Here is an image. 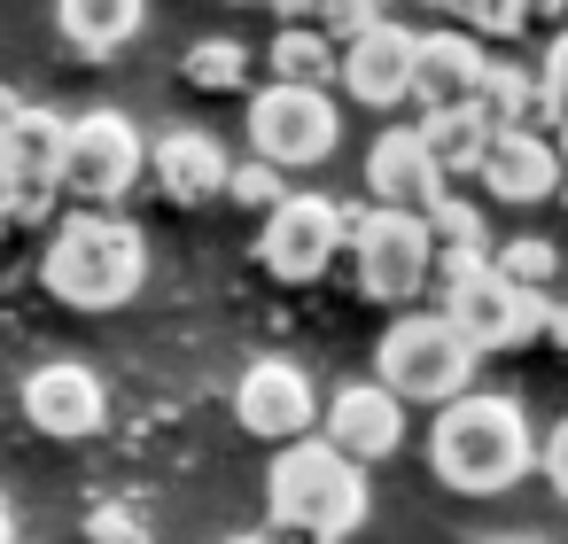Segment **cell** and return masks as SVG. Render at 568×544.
<instances>
[{"instance_id":"cell-1","label":"cell","mask_w":568,"mask_h":544,"mask_svg":"<svg viewBox=\"0 0 568 544\" xmlns=\"http://www.w3.org/2000/svg\"><path fill=\"white\" fill-rule=\"evenodd\" d=\"M428 466H436V482L459 490V497H498V490H514V482L537 466V443H529L521 404L467 389L459 404L436 412V428H428Z\"/></svg>"},{"instance_id":"cell-2","label":"cell","mask_w":568,"mask_h":544,"mask_svg":"<svg viewBox=\"0 0 568 544\" xmlns=\"http://www.w3.org/2000/svg\"><path fill=\"white\" fill-rule=\"evenodd\" d=\"M149 280V242L118 211H79L48 234L40 249V288L71 311H118Z\"/></svg>"},{"instance_id":"cell-3","label":"cell","mask_w":568,"mask_h":544,"mask_svg":"<svg viewBox=\"0 0 568 544\" xmlns=\"http://www.w3.org/2000/svg\"><path fill=\"white\" fill-rule=\"evenodd\" d=\"M265 513H273L281 544H343L366 521V474L351 459H335L320 435H304V443L273 451Z\"/></svg>"},{"instance_id":"cell-4","label":"cell","mask_w":568,"mask_h":544,"mask_svg":"<svg viewBox=\"0 0 568 544\" xmlns=\"http://www.w3.org/2000/svg\"><path fill=\"white\" fill-rule=\"evenodd\" d=\"M475 381V350L452 335L444 311H405L382 342H374V389H389L397 404H459Z\"/></svg>"},{"instance_id":"cell-5","label":"cell","mask_w":568,"mask_h":544,"mask_svg":"<svg viewBox=\"0 0 568 544\" xmlns=\"http://www.w3.org/2000/svg\"><path fill=\"white\" fill-rule=\"evenodd\" d=\"M149 172V141L125 110H87L63 133V195H79L87 211H110L133 195V179Z\"/></svg>"},{"instance_id":"cell-6","label":"cell","mask_w":568,"mask_h":544,"mask_svg":"<svg viewBox=\"0 0 568 544\" xmlns=\"http://www.w3.org/2000/svg\"><path fill=\"white\" fill-rule=\"evenodd\" d=\"M343 257H351L358 296H374V304H389V311L428 288V226H420V218L351 211V218H343Z\"/></svg>"},{"instance_id":"cell-7","label":"cell","mask_w":568,"mask_h":544,"mask_svg":"<svg viewBox=\"0 0 568 544\" xmlns=\"http://www.w3.org/2000/svg\"><path fill=\"white\" fill-rule=\"evenodd\" d=\"M335 141H343V117H335L327 94H312V86H265V94H250V148H257V164L312 172V164L335 156Z\"/></svg>"},{"instance_id":"cell-8","label":"cell","mask_w":568,"mask_h":544,"mask_svg":"<svg viewBox=\"0 0 568 544\" xmlns=\"http://www.w3.org/2000/svg\"><path fill=\"white\" fill-rule=\"evenodd\" d=\"M545 311H552V296L506 288L490 265L444 288V319H452V335H459L475 358H483V350H521V342H545Z\"/></svg>"},{"instance_id":"cell-9","label":"cell","mask_w":568,"mask_h":544,"mask_svg":"<svg viewBox=\"0 0 568 544\" xmlns=\"http://www.w3.org/2000/svg\"><path fill=\"white\" fill-rule=\"evenodd\" d=\"M63 133H71V117L32 110V102L9 125V141H0V218H9V226L40 218L63 195Z\"/></svg>"},{"instance_id":"cell-10","label":"cell","mask_w":568,"mask_h":544,"mask_svg":"<svg viewBox=\"0 0 568 544\" xmlns=\"http://www.w3.org/2000/svg\"><path fill=\"white\" fill-rule=\"evenodd\" d=\"M343 203H327V195H288L265 226H257V265L273 273V280H288V288H304V280H320L335 257H343Z\"/></svg>"},{"instance_id":"cell-11","label":"cell","mask_w":568,"mask_h":544,"mask_svg":"<svg viewBox=\"0 0 568 544\" xmlns=\"http://www.w3.org/2000/svg\"><path fill=\"white\" fill-rule=\"evenodd\" d=\"M234 420H242V435H265V443H304L312 428H320V389H312V373L304 366H288V358H257V366H242V381H234Z\"/></svg>"},{"instance_id":"cell-12","label":"cell","mask_w":568,"mask_h":544,"mask_svg":"<svg viewBox=\"0 0 568 544\" xmlns=\"http://www.w3.org/2000/svg\"><path fill=\"white\" fill-rule=\"evenodd\" d=\"M444 172L428 164L420 133L413 125H389L374 148H366V211H397V218H428L444 203Z\"/></svg>"},{"instance_id":"cell-13","label":"cell","mask_w":568,"mask_h":544,"mask_svg":"<svg viewBox=\"0 0 568 544\" xmlns=\"http://www.w3.org/2000/svg\"><path fill=\"white\" fill-rule=\"evenodd\" d=\"M320 428H327L320 443L366 474L374 459H389V451L405 443V404H397L389 389H374V381H351V389H335V397L320 404Z\"/></svg>"},{"instance_id":"cell-14","label":"cell","mask_w":568,"mask_h":544,"mask_svg":"<svg viewBox=\"0 0 568 544\" xmlns=\"http://www.w3.org/2000/svg\"><path fill=\"white\" fill-rule=\"evenodd\" d=\"M413 48H420V32H405V24L382 17L358 48L335 55L343 94H351L358 110H397V102H413Z\"/></svg>"},{"instance_id":"cell-15","label":"cell","mask_w":568,"mask_h":544,"mask_svg":"<svg viewBox=\"0 0 568 544\" xmlns=\"http://www.w3.org/2000/svg\"><path fill=\"white\" fill-rule=\"evenodd\" d=\"M24 420H32L40 435H55V443H87V435L110 420V397H102V381H94L87 366L55 358V366L24 373Z\"/></svg>"},{"instance_id":"cell-16","label":"cell","mask_w":568,"mask_h":544,"mask_svg":"<svg viewBox=\"0 0 568 544\" xmlns=\"http://www.w3.org/2000/svg\"><path fill=\"white\" fill-rule=\"evenodd\" d=\"M483 71H490V55H483L475 32H420V48H413V102H420V117L475 110Z\"/></svg>"},{"instance_id":"cell-17","label":"cell","mask_w":568,"mask_h":544,"mask_svg":"<svg viewBox=\"0 0 568 544\" xmlns=\"http://www.w3.org/2000/svg\"><path fill=\"white\" fill-rule=\"evenodd\" d=\"M149 172H156V195H164V203L195 211V203L226 195V172H234V156H226L211 133H195V125H172V133L149 148Z\"/></svg>"},{"instance_id":"cell-18","label":"cell","mask_w":568,"mask_h":544,"mask_svg":"<svg viewBox=\"0 0 568 544\" xmlns=\"http://www.w3.org/2000/svg\"><path fill=\"white\" fill-rule=\"evenodd\" d=\"M475 179H483L498 203L537 211V203H552V195H560V156H552V141H537V133H498Z\"/></svg>"},{"instance_id":"cell-19","label":"cell","mask_w":568,"mask_h":544,"mask_svg":"<svg viewBox=\"0 0 568 544\" xmlns=\"http://www.w3.org/2000/svg\"><path fill=\"white\" fill-rule=\"evenodd\" d=\"M475 117H483L490 133H537V141H545V125L560 133V117H552V102H545L537 71L498 63V55H490V71H483V86H475Z\"/></svg>"},{"instance_id":"cell-20","label":"cell","mask_w":568,"mask_h":544,"mask_svg":"<svg viewBox=\"0 0 568 544\" xmlns=\"http://www.w3.org/2000/svg\"><path fill=\"white\" fill-rule=\"evenodd\" d=\"M428 280H467V273H483L490 265V234H483V211L475 203H459V195H444L428 218Z\"/></svg>"},{"instance_id":"cell-21","label":"cell","mask_w":568,"mask_h":544,"mask_svg":"<svg viewBox=\"0 0 568 544\" xmlns=\"http://www.w3.org/2000/svg\"><path fill=\"white\" fill-rule=\"evenodd\" d=\"M141 24H149V17H141V0H63V9H55V32H63L87 63L118 55Z\"/></svg>"},{"instance_id":"cell-22","label":"cell","mask_w":568,"mask_h":544,"mask_svg":"<svg viewBox=\"0 0 568 544\" xmlns=\"http://www.w3.org/2000/svg\"><path fill=\"white\" fill-rule=\"evenodd\" d=\"M413 133H420V148H428V164L444 172V187H452V179H475V172H483V156H490V141H498V133H490V125H483L475 110H444V117H420Z\"/></svg>"},{"instance_id":"cell-23","label":"cell","mask_w":568,"mask_h":544,"mask_svg":"<svg viewBox=\"0 0 568 544\" xmlns=\"http://www.w3.org/2000/svg\"><path fill=\"white\" fill-rule=\"evenodd\" d=\"M327 79H335V48H327L312 24H288V32L273 40V86H312V94H327Z\"/></svg>"},{"instance_id":"cell-24","label":"cell","mask_w":568,"mask_h":544,"mask_svg":"<svg viewBox=\"0 0 568 544\" xmlns=\"http://www.w3.org/2000/svg\"><path fill=\"white\" fill-rule=\"evenodd\" d=\"M180 79H187V86H203V94H234V86L250 79V55H242L234 40H195V48H187V63H180Z\"/></svg>"},{"instance_id":"cell-25","label":"cell","mask_w":568,"mask_h":544,"mask_svg":"<svg viewBox=\"0 0 568 544\" xmlns=\"http://www.w3.org/2000/svg\"><path fill=\"white\" fill-rule=\"evenodd\" d=\"M552 242H490V273L506 280V288H529V296H545V280H552Z\"/></svg>"},{"instance_id":"cell-26","label":"cell","mask_w":568,"mask_h":544,"mask_svg":"<svg viewBox=\"0 0 568 544\" xmlns=\"http://www.w3.org/2000/svg\"><path fill=\"white\" fill-rule=\"evenodd\" d=\"M226 203H242V211L273 218V211L288 203V187H281V172H273V164H257V156H250V164H234V172H226Z\"/></svg>"},{"instance_id":"cell-27","label":"cell","mask_w":568,"mask_h":544,"mask_svg":"<svg viewBox=\"0 0 568 544\" xmlns=\"http://www.w3.org/2000/svg\"><path fill=\"white\" fill-rule=\"evenodd\" d=\"M374 24H382V9H366V0H335V9H320V17H312V32H320L335 55H343V48H358Z\"/></svg>"},{"instance_id":"cell-28","label":"cell","mask_w":568,"mask_h":544,"mask_svg":"<svg viewBox=\"0 0 568 544\" xmlns=\"http://www.w3.org/2000/svg\"><path fill=\"white\" fill-rule=\"evenodd\" d=\"M537 86H545V102H552V117L568 125V32L552 40V55L537 63Z\"/></svg>"},{"instance_id":"cell-29","label":"cell","mask_w":568,"mask_h":544,"mask_svg":"<svg viewBox=\"0 0 568 544\" xmlns=\"http://www.w3.org/2000/svg\"><path fill=\"white\" fill-rule=\"evenodd\" d=\"M537 466H545V474H552V490L568 497V420H560V428L545 435V451H537Z\"/></svg>"},{"instance_id":"cell-30","label":"cell","mask_w":568,"mask_h":544,"mask_svg":"<svg viewBox=\"0 0 568 544\" xmlns=\"http://www.w3.org/2000/svg\"><path fill=\"white\" fill-rule=\"evenodd\" d=\"M87 536H94V544H133V521H125V513H110V505H102V513H94V521H87Z\"/></svg>"},{"instance_id":"cell-31","label":"cell","mask_w":568,"mask_h":544,"mask_svg":"<svg viewBox=\"0 0 568 544\" xmlns=\"http://www.w3.org/2000/svg\"><path fill=\"white\" fill-rule=\"evenodd\" d=\"M467 24H475V32H521V24H529V9H475Z\"/></svg>"},{"instance_id":"cell-32","label":"cell","mask_w":568,"mask_h":544,"mask_svg":"<svg viewBox=\"0 0 568 544\" xmlns=\"http://www.w3.org/2000/svg\"><path fill=\"white\" fill-rule=\"evenodd\" d=\"M545 342H560V350H568V304H552V311H545Z\"/></svg>"},{"instance_id":"cell-33","label":"cell","mask_w":568,"mask_h":544,"mask_svg":"<svg viewBox=\"0 0 568 544\" xmlns=\"http://www.w3.org/2000/svg\"><path fill=\"white\" fill-rule=\"evenodd\" d=\"M24 117V102H17V86H0V141H9V125Z\"/></svg>"},{"instance_id":"cell-34","label":"cell","mask_w":568,"mask_h":544,"mask_svg":"<svg viewBox=\"0 0 568 544\" xmlns=\"http://www.w3.org/2000/svg\"><path fill=\"white\" fill-rule=\"evenodd\" d=\"M552 156H560V179H568V125L552 133Z\"/></svg>"},{"instance_id":"cell-35","label":"cell","mask_w":568,"mask_h":544,"mask_svg":"<svg viewBox=\"0 0 568 544\" xmlns=\"http://www.w3.org/2000/svg\"><path fill=\"white\" fill-rule=\"evenodd\" d=\"M0 544H17V521H9V505H0Z\"/></svg>"},{"instance_id":"cell-36","label":"cell","mask_w":568,"mask_h":544,"mask_svg":"<svg viewBox=\"0 0 568 544\" xmlns=\"http://www.w3.org/2000/svg\"><path fill=\"white\" fill-rule=\"evenodd\" d=\"M490 544H537V536H490Z\"/></svg>"},{"instance_id":"cell-37","label":"cell","mask_w":568,"mask_h":544,"mask_svg":"<svg viewBox=\"0 0 568 544\" xmlns=\"http://www.w3.org/2000/svg\"><path fill=\"white\" fill-rule=\"evenodd\" d=\"M226 544H265V536H226Z\"/></svg>"},{"instance_id":"cell-38","label":"cell","mask_w":568,"mask_h":544,"mask_svg":"<svg viewBox=\"0 0 568 544\" xmlns=\"http://www.w3.org/2000/svg\"><path fill=\"white\" fill-rule=\"evenodd\" d=\"M265 544H281V536H265Z\"/></svg>"}]
</instances>
